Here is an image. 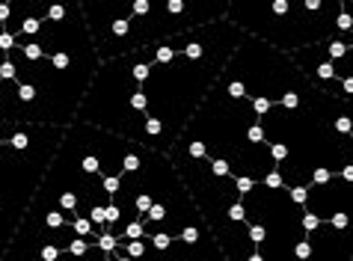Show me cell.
<instances>
[{
	"instance_id": "1",
	"label": "cell",
	"mask_w": 353,
	"mask_h": 261,
	"mask_svg": "<svg viewBox=\"0 0 353 261\" xmlns=\"http://www.w3.org/2000/svg\"><path fill=\"white\" fill-rule=\"evenodd\" d=\"M65 131L60 125L0 122V261L21 229Z\"/></svg>"
},
{
	"instance_id": "2",
	"label": "cell",
	"mask_w": 353,
	"mask_h": 261,
	"mask_svg": "<svg viewBox=\"0 0 353 261\" xmlns=\"http://www.w3.org/2000/svg\"><path fill=\"white\" fill-rule=\"evenodd\" d=\"M149 244L152 240L149 238H137V240H122V249L128 255H134V258H143L145 253H149Z\"/></svg>"
},
{
	"instance_id": "3",
	"label": "cell",
	"mask_w": 353,
	"mask_h": 261,
	"mask_svg": "<svg viewBox=\"0 0 353 261\" xmlns=\"http://www.w3.org/2000/svg\"><path fill=\"white\" fill-rule=\"evenodd\" d=\"M247 143H250V146H261V143H264V125H261V119L250 125V131H247Z\"/></svg>"
},
{
	"instance_id": "4",
	"label": "cell",
	"mask_w": 353,
	"mask_h": 261,
	"mask_svg": "<svg viewBox=\"0 0 353 261\" xmlns=\"http://www.w3.org/2000/svg\"><path fill=\"white\" fill-rule=\"evenodd\" d=\"M303 229H306V235L318 231V229H321V217L312 214V211H303Z\"/></svg>"
},
{
	"instance_id": "5",
	"label": "cell",
	"mask_w": 353,
	"mask_h": 261,
	"mask_svg": "<svg viewBox=\"0 0 353 261\" xmlns=\"http://www.w3.org/2000/svg\"><path fill=\"white\" fill-rule=\"evenodd\" d=\"M252 107H256V113H259V119H261V116H268V113H270V107H273V101H270V98H264V95H256V98H252Z\"/></svg>"
},
{
	"instance_id": "6",
	"label": "cell",
	"mask_w": 353,
	"mask_h": 261,
	"mask_svg": "<svg viewBox=\"0 0 353 261\" xmlns=\"http://www.w3.org/2000/svg\"><path fill=\"white\" fill-rule=\"evenodd\" d=\"M172 240H175V235H170V231H161V235H154V238H152V247L170 249V247H172Z\"/></svg>"
},
{
	"instance_id": "7",
	"label": "cell",
	"mask_w": 353,
	"mask_h": 261,
	"mask_svg": "<svg viewBox=\"0 0 353 261\" xmlns=\"http://www.w3.org/2000/svg\"><path fill=\"white\" fill-rule=\"evenodd\" d=\"M309 258H312V240L303 238L297 244V261H309Z\"/></svg>"
},
{
	"instance_id": "8",
	"label": "cell",
	"mask_w": 353,
	"mask_h": 261,
	"mask_svg": "<svg viewBox=\"0 0 353 261\" xmlns=\"http://www.w3.org/2000/svg\"><path fill=\"white\" fill-rule=\"evenodd\" d=\"M264 185H268V187H285V185H282V172H279V167L273 169V172H268V178H264Z\"/></svg>"
}]
</instances>
